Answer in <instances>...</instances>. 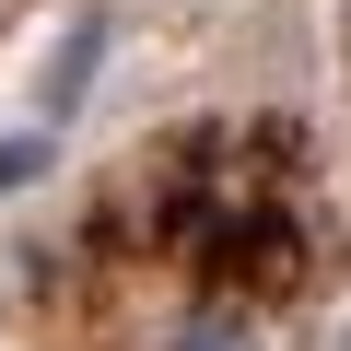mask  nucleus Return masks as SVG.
I'll return each instance as SVG.
<instances>
[{
    "mask_svg": "<svg viewBox=\"0 0 351 351\" xmlns=\"http://www.w3.org/2000/svg\"><path fill=\"white\" fill-rule=\"evenodd\" d=\"M176 351H258V328L211 304V316H188V328H176Z\"/></svg>",
    "mask_w": 351,
    "mask_h": 351,
    "instance_id": "nucleus-1",
    "label": "nucleus"
},
{
    "mask_svg": "<svg viewBox=\"0 0 351 351\" xmlns=\"http://www.w3.org/2000/svg\"><path fill=\"white\" fill-rule=\"evenodd\" d=\"M36 176H47V129H24V141H0V199H12V188H36Z\"/></svg>",
    "mask_w": 351,
    "mask_h": 351,
    "instance_id": "nucleus-2",
    "label": "nucleus"
}]
</instances>
